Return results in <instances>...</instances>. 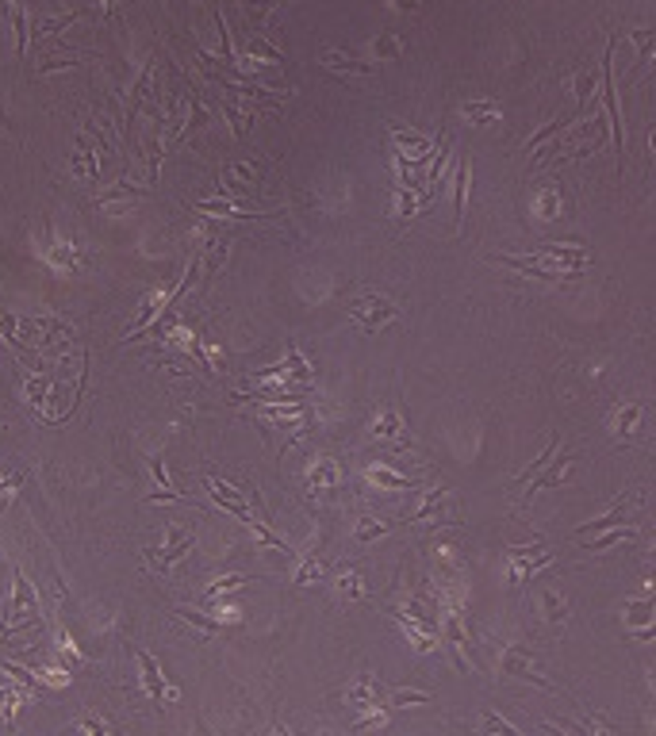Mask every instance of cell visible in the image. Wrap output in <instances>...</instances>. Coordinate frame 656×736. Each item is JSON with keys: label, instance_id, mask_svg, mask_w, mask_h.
<instances>
[{"label": "cell", "instance_id": "cell-1", "mask_svg": "<svg viewBox=\"0 0 656 736\" xmlns=\"http://www.w3.org/2000/svg\"><path fill=\"white\" fill-rule=\"evenodd\" d=\"M349 315L357 318L361 326L368 330V334H376L380 326H388L392 323V318L399 315V311L388 303L384 296H365V299H354V303H349Z\"/></svg>", "mask_w": 656, "mask_h": 736}, {"label": "cell", "instance_id": "cell-2", "mask_svg": "<svg viewBox=\"0 0 656 736\" xmlns=\"http://www.w3.org/2000/svg\"><path fill=\"white\" fill-rule=\"evenodd\" d=\"M207 491H212V498H215V503L223 506V511H231L234 518H239V522H246L250 530L258 525V514L250 511V503L242 498V491H239V487L223 484V479H207Z\"/></svg>", "mask_w": 656, "mask_h": 736}, {"label": "cell", "instance_id": "cell-3", "mask_svg": "<svg viewBox=\"0 0 656 736\" xmlns=\"http://www.w3.org/2000/svg\"><path fill=\"white\" fill-rule=\"evenodd\" d=\"M503 671H507V675H515V679H530V683H537L541 691H557V686L549 683L545 675H537V671H534V659H530L526 652H522L518 645H507V648H503Z\"/></svg>", "mask_w": 656, "mask_h": 736}, {"label": "cell", "instance_id": "cell-4", "mask_svg": "<svg viewBox=\"0 0 656 736\" xmlns=\"http://www.w3.org/2000/svg\"><path fill=\"white\" fill-rule=\"evenodd\" d=\"M373 437L384 441V445H392V449H407V445H411V437H407L403 418H399L395 407H384V411H380V418L373 422Z\"/></svg>", "mask_w": 656, "mask_h": 736}, {"label": "cell", "instance_id": "cell-5", "mask_svg": "<svg viewBox=\"0 0 656 736\" xmlns=\"http://www.w3.org/2000/svg\"><path fill=\"white\" fill-rule=\"evenodd\" d=\"M545 564H553V552L541 549L534 556V549H510V583L522 587V583H526L537 568H545Z\"/></svg>", "mask_w": 656, "mask_h": 736}, {"label": "cell", "instance_id": "cell-6", "mask_svg": "<svg viewBox=\"0 0 656 736\" xmlns=\"http://www.w3.org/2000/svg\"><path fill=\"white\" fill-rule=\"evenodd\" d=\"M392 143H395V154L407 157V162H415V165L422 162V157H430V150H434V143L426 135H415V130L407 135L403 127H392Z\"/></svg>", "mask_w": 656, "mask_h": 736}, {"label": "cell", "instance_id": "cell-7", "mask_svg": "<svg viewBox=\"0 0 656 736\" xmlns=\"http://www.w3.org/2000/svg\"><path fill=\"white\" fill-rule=\"evenodd\" d=\"M534 257L553 261L557 269H564V265L584 269V265H587V253H584V250H576V245H553V242H541V245H534Z\"/></svg>", "mask_w": 656, "mask_h": 736}, {"label": "cell", "instance_id": "cell-8", "mask_svg": "<svg viewBox=\"0 0 656 736\" xmlns=\"http://www.w3.org/2000/svg\"><path fill=\"white\" fill-rule=\"evenodd\" d=\"M319 62L327 65L330 73H354V77H368V73H376L373 62H361V58H354V54H341V50L319 54Z\"/></svg>", "mask_w": 656, "mask_h": 736}, {"label": "cell", "instance_id": "cell-9", "mask_svg": "<svg viewBox=\"0 0 656 736\" xmlns=\"http://www.w3.org/2000/svg\"><path fill=\"white\" fill-rule=\"evenodd\" d=\"M346 702L354 706V710H365V713H373L380 710V686H376V679H357L354 686L346 691Z\"/></svg>", "mask_w": 656, "mask_h": 736}, {"label": "cell", "instance_id": "cell-10", "mask_svg": "<svg viewBox=\"0 0 656 736\" xmlns=\"http://www.w3.org/2000/svg\"><path fill=\"white\" fill-rule=\"evenodd\" d=\"M138 664H142V683H146V694L154 698V702H161V698H169V702H173L177 691H169V686H165V679H161L154 656H150V652H138Z\"/></svg>", "mask_w": 656, "mask_h": 736}, {"label": "cell", "instance_id": "cell-11", "mask_svg": "<svg viewBox=\"0 0 656 736\" xmlns=\"http://www.w3.org/2000/svg\"><path fill=\"white\" fill-rule=\"evenodd\" d=\"M449 503V491L445 487H434V491H426L422 495V503L411 511V522H426V518H437V522L445 525V518H442V506Z\"/></svg>", "mask_w": 656, "mask_h": 736}, {"label": "cell", "instance_id": "cell-12", "mask_svg": "<svg viewBox=\"0 0 656 736\" xmlns=\"http://www.w3.org/2000/svg\"><path fill=\"white\" fill-rule=\"evenodd\" d=\"M192 545H196V537H180V541L169 545V549H150L146 560H150V568H169V564H177L185 552H192Z\"/></svg>", "mask_w": 656, "mask_h": 736}, {"label": "cell", "instance_id": "cell-13", "mask_svg": "<svg viewBox=\"0 0 656 736\" xmlns=\"http://www.w3.org/2000/svg\"><path fill=\"white\" fill-rule=\"evenodd\" d=\"M633 503H637V498H630V503H625V498H622V503H614V511H606L603 518H595V522L579 525L576 537H587V533H598V530H611V525H618L625 514H630V506H633Z\"/></svg>", "mask_w": 656, "mask_h": 736}, {"label": "cell", "instance_id": "cell-14", "mask_svg": "<svg viewBox=\"0 0 656 736\" xmlns=\"http://www.w3.org/2000/svg\"><path fill=\"white\" fill-rule=\"evenodd\" d=\"M196 211H204V215H219V219H258L253 211H246V207L231 203V200H199V203H196Z\"/></svg>", "mask_w": 656, "mask_h": 736}, {"label": "cell", "instance_id": "cell-15", "mask_svg": "<svg viewBox=\"0 0 656 736\" xmlns=\"http://www.w3.org/2000/svg\"><path fill=\"white\" fill-rule=\"evenodd\" d=\"M572 460L576 457H560V460H553L549 457V472L541 479H534V491H545V487H560L568 476H572Z\"/></svg>", "mask_w": 656, "mask_h": 736}, {"label": "cell", "instance_id": "cell-16", "mask_svg": "<svg viewBox=\"0 0 656 736\" xmlns=\"http://www.w3.org/2000/svg\"><path fill=\"white\" fill-rule=\"evenodd\" d=\"M461 116L472 123H496L503 116V108H499V100H469L461 108Z\"/></svg>", "mask_w": 656, "mask_h": 736}, {"label": "cell", "instance_id": "cell-17", "mask_svg": "<svg viewBox=\"0 0 656 736\" xmlns=\"http://www.w3.org/2000/svg\"><path fill=\"white\" fill-rule=\"evenodd\" d=\"M338 484V464L334 460H319V464H311L307 472V487L311 491H330Z\"/></svg>", "mask_w": 656, "mask_h": 736}, {"label": "cell", "instance_id": "cell-18", "mask_svg": "<svg viewBox=\"0 0 656 736\" xmlns=\"http://www.w3.org/2000/svg\"><path fill=\"white\" fill-rule=\"evenodd\" d=\"M365 476H368V484H373V487H384V491H411V479H407V476H395L392 468L373 464V468L365 472Z\"/></svg>", "mask_w": 656, "mask_h": 736}, {"label": "cell", "instance_id": "cell-19", "mask_svg": "<svg viewBox=\"0 0 656 736\" xmlns=\"http://www.w3.org/2000/svg\"><path fill=\"white\" fill-rule=\"evenodd\" d=\"M334 591H338V598L357 602L361 594H365V583H361V575H357V571H341L338 579H334Z\"/></svg>", "mask_w": 656, "mask_h": 736}, {"label": "cell", "instance_id": "cell-20", "mask_svg": "<svg viewBox=\"0 0 656 736\" xmlns=\"http://www.w3.org/2000/svg\"><path fill=\"white\" fill-rule=\"evenodd\" d=\"M630 39L641 46V58H637V73H645L652 65V46H656V35L652 31H645V27H637V31H630Z\"/></svg>", "mask_w": 656, "mask_h": 736}, {"label": "cell", "instance_id": "cell-21", "mask_svg": "<svg viewBox=\"0 0 656 736\" xmlns=\"http://www.w3.org/2000/svg\"><path fill=\"white\" fill-rule=\"evenodd\" d=\"M292 579H296L300 587H311V583H319V579H322V560H319L315 552L303 556V564L296 568V575H292Z\"/></svg>", "mask_w": 656, "mask_h": 736}, {"label": "cell", "instance_id": "cell-22", "mask_svg": "<svg viewBox=\"0 0 656 736\" xmlns=\"http://www.w3.org/2000/svg\"><path fill=\"white\" fill-rule=\"evenodd\" d=\"M541 610H545V618L553 621V625H560V621L568 618V606H564V598H560L557 591H541Z\"/></svg>", "mask_w": 656, "mask_h": 736}, {"label": "cell", "instance_id": "cell-23", "mask_svg": "<svg viewBox=\"0 0 656 736\" xmlns=\"http://www.w3.org/2000/svg\"><path fill=\"white\" fill-rule=\"evenodd\" d=\"M469 181H472V165H457V226L464 223V207H469Z\"/></svg>", "mask_w": 656, "mask_h": 736}, {"label": "cell", "instance_id": "cell-24", "mask_svg": "<svg viewBox=\"0 0 656 736\" xmlns=\"http://www.w3.org/2000/svg\"><path fill=\"white\" fill-rule=\"evenodd\" d=\"M395 530V522H376V518H365V522L357 525V541L361 545H368V541H376V537H384V533H392Z\"/></svg>", "mask_w": 656, "mask_h": 736}, {"label": "cell", "instance_id": "cell-25", "mask_svg": "<svg viewBox=\"0 0 656 736\" xmlns=\"http://www.w3.org/2000/svg\"><path fill=\"white\" fill-rule=\"evenodd\" d=\"M637 530L633 525H625V530H614V533H606V537H598V541L587 545V552H606V549H614V545H625V541H633Z\"/></svg>", "mask_w": 656, "mask_h": 736}, {"label": "cell", "instance_id": "cell-26", "mask_svg": "<svg viewBox=\"0 0 656 736\" xmlns=\"http://www.w3.org/2000/svg\"><path fill=\"white\" fill-rule=\"evenodd\" d=\"M403 50H407V46H403L399 35H380V39L373 43V54L380 62H384V58H403Z\"/></svg>", "mask_w": 656, "mask_h": 736}, {"label": "cell", "instance_id": "cell-27", "mask_svg": "<svg viewBox=\"0 0 656 736\" xmlns=\"http://www.w3.org/2000/svg\"><path fill=\"white\" fill-rule=\"evenodd\" d=\"M177 613H180L185 621H192V625H196L204 637H215L219 629H223V621H219V618H207V613H196V610H185V606H180Z\"/></svg>", "mask_w": 656, "mask_h": 736}, {"label": "cell", "instance_id": "cell-28", "mask_svg": "<svg viewBox=\"0 0 656 736\" xmlns=\"http://www.w3.org/2000/svg\"><path fill=\"white\" fill-rule=\"evenodd\" d=\"M652 621V598L625 602V625H649Z\"/></svg>", "mask_w": 656, "mask_h": 736}, {"label": "cell", "instance_id": "cell-29", "mask_svg": "<svg viewBox=\"0 0 656 736\" xmlns=\"http://www.w3.org/2000/svg\"><path fill=\"white\" fill-rule=\"evenodd\" d=\"M637 422H641V407H637V403H630V407H622L614 414V433H633L637 430Z\"/></svg>", "mask_w": 656, "mask_h": 736}, {"label": "cell", "instance_id": "cell-30", "mask_svg": "<svg viewBox=\"0 0 656 736\" xmlns=\"http://www.w3.org/2000/svg\"><path fill=\"white\" fill-rule=\"evenodd\" d=\"M161 303H165V296H161V291H150V296H146V303H142V315L135 318V326H131V338L142 334V326H146L150 318L158 315V307H161Z\"/></svg>", "mask_w": 656, "mask_h": 736}, {"label": "cell", "instance_id": "cell-31", "mask_svg": "<svg viewBox=\"0 0 656 736\" xmlns=\"http://www.w3.org/2000/svg\"><path fill=\"white\" fill-rule=\"evenodd\" d=\"M591 92H595V73H579V77H576V104H579V116H584L587 104H591Z\"/></svg>", "mask_w": 656, "mask_h": 736}, {"label": "cell", "instance_id": "cell-32", "mask_svg": "<svg viewBox=\"0 0 656 736\" xmlns=\"http://www.w3.org/2000/svg\"><path fill=\"white\" fill-rule=\"evenodd\" d=\"M388 702H392L395 710H403V706H426V702H430V694H426V691H392Z\"/></svg>", "mask_w": 656, "mask_h": 736}, {"label": "cell", "instance_id": "cell-33", "mask_svg": "<svg viewBox=\"0 0 656 736\" xmlns=\"http://www.w3.org/2000/svg\"><path fill=\"white\" fill-rule=\"evenodd\" d=\"M242 583H253L250 575H223V579H215L212 587H207L204 594L207 598H215V594H223V591H234V587H242Z\"/></svg>", "mask_w": 656, "mask_h": 736}, {"label": "cell", "instance_id": "cell-34", "mask_svg": "<svg viewBox=\"0 0 656 736\" xmlns=\"http://www.w3.org/2000/svg\"><path fill=\"white\" fill-rule=\"evenodd\" d=\"M553 452H557V441H549V445H545V452H541V457L534 460V464H530L526 472H522V479H518V491H522V487H526V484H530V479H534V476H537V472H541V468H545V464H549V457H553Z\"/></svg>", "mask_w": 656, "mask_h": 736}, {"label": "cell", "instance_id": "cell-35", "mask_svg": "<svg viewBox=\"0 0 656 736\" xmlns=\"http://www.w3.org/2000/svg\"><path fill=\"white\" fill-rule=\"evenodd\" d=\"M560 127H564V116H557L553 123H545V127H541V130H534V135L526 138V150H537L541 143H545V138H553V135H557Z\"/></svg>", "mask_w": 656, "mask_h": 736}, {"label": "cell", "instance_id": "cell-36", "mask_svg": "<svg viewBox=\"0 0 656 736\" xmlns=\"http://www.w3.org/2000/svg\"><path fill=\"white\" fill-rule=\"evenodd\" d=\"M415 211H418V203H415L411 188H395V215L399 219H411Z\"/></svg>", "mask_w": 656, "mask_h": 736}, {"label": "cell", "instance_id": "cell-37", "mask_svg": "<svg viewBox=\"0 0 656 736\" xmlns=\"http://www.w3.org/2000/svg\"><path fill=\"white\" fill-rule=\"evenodd\" d=\"M127 196H146V188H135V184H127V181H119L111 192H104L100 196V203H111V200H127Z\"/></svg>", "mask_w": 656, "mask_h": 736}, {"label": "cell", "instance_id": "cell-38", "mask_svg": "<svg viewBox=\"0 0 656 736\" xmlns=\"http://www.w3.org/2000/svg\"><path fill=\"white\" fill-rule=\"evenodd\" d=\"M557 211H560V196L557 192H541L537 196V215H541V219H557Z\"/></svg>", "mask_w": 656, "mask_h": 736}, {"label": "cell", "instance_id": "cell-39", "mask_svg": "<svg viewBox=\"0 0 656 736\" xmlns=\"http://www.w3.org/2000/svg\"><path fill=\"white\" fill-rule=\"evenodd\" d=\"M246 54H250V58H265L269 65H280V62H284L280 54H277V50H269V46H265L261 39H253L250 46H246Z\"/></svg>", "mask_w": 656, "mask_h": 736}, {"label": "cell", "instance_id": "cell-40", "mask_svg": "<svg viewBox=\"0 0 656 736\" xmlns=\"http://www.w3.org/2000/svg\"><path fill=\"white\" fill-rule=\"evenodd\" d=\"M50 261H54V265H58V269H73V265H77V250H73V245H65V242H62L58 250L50 253Z\"/></svg>", "mask_w": 656, "mask_h": 736}, {"label": "cell", "instance_id": "cell-41", "mask_svg": "<svg viewBox=\"0 0 656 736\" xmlns=\"http://www.w3.org/2000/svg\"><path fill=\"white\" fill-rule=\"evenodd\" d=\"M73 169H77V173L84 177V181H97V162H92V157L84 154V150H81V154H73Z\"/></svg>", "mask_w": 656, "mask_h": 736}, {"label": "cell", "instance_id": "cell-42", "mask_svg": "<svg viewBox=\"0 0 656 736\" xmlns=\"http://www.w3.org/2000/svg\"><path fill=\"white\" fill-rule=\"evenodd\" d=\"M480 729H488V732H510L515 736L518 729L510 721H503V717H496V713H483V721H480Z\"/></svg>", "mask_w": 656, "mask_h": 736}, {"label": "cell", "instance_id": "cell-43", "mask_svg": "<svg viewBox=\"0 0 656 736\" xmlns=\"http://www.w3.org/2000/svg\"><path fill=\"white\" fill-rule=\"evenodd\" d=\"M384 725H388V713L373 710V717H365V721H357L354 729H357V732H365V729H384Z\"/></svg>", "mask_w": 656, "mask_h": 736}, {"label": "cell", "instance_id": "cell-44", "mask_svg": "<svg viewBox=\"0 0 656 736\" xmlns=\"http://www.w3.org/2000/svg\"><path fill=\"white\" fill-rule=\"evenodd\" d=\"M16 706H20V694H16V691H0V713L12 717Z\"/></svg>", "mask_w": 656, "mask_h": 736}, {"label": "cell", "instance_id": "cell-45", "mask_svg": "<svg viewBox=\"0 0 656 736\" xmlns=\"http://www.w3.org/2000/svg\"><path fill=\"white\" fill-rule=\"evenodd\" d=\"M399 8H407V12H415V8H418V0H399Z\"/></svg>", "mask_w": 656, "mask_h": 736}, {"label": "cell", "instance_id": "cell-46", "mask_svg": "<svg viewBox=\"0 0 656 736\" xmlns=\"http://www.w3.org/2000/svg\"><path fill=\"white\" fill-rule=\"evenodd\" d=\"M111 4H116V0H104V12H111Z\"/></svg>", "mask_w": 656, "mask_h": 736}]
</instances>
